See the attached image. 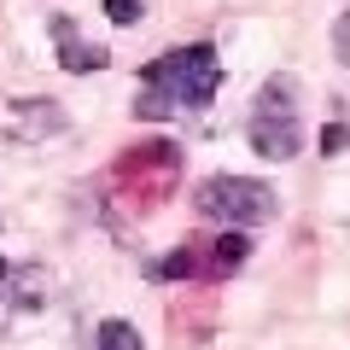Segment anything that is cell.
<instances>
[{
    "label": "cell",
    "mask_w": 350,
    "mask_h": 350,
    "mask_svg": "<svg viewBox=\"0 0 350 350\" xmlns=\"http://www.w3.org/2000/svg\"><path fill=\"white\" fill-rule=\"evenodd\" d=\"M193 251H199V275L204 280H228L234 269H245L251 239H245V228H228V234H216V239H193Z\"/></svg>",
    "instance_id": "52a82bcc"
},
{
    "label": "cell",
    "mask_w": 350,
    "mask_h": 350,
    "mask_svg": "<svg viewBox=\"0 0 350 350\" xmlns=\"http://www.w3.org/2000/svg\"><path fill=\"white\" fill-rule=\"evenodd\" d=\"M12 298V262H0V304Z\"/></svg>",
    "instance_id": "7c38bea8"
},
{
    "label": "cell",
    "mask_w": 350,
    "mask_h": 350,
    "mask_svg": "<svg viewBox=\"0 0 350 350\" xmlns=\"http://www.w3.org/2000/svg\"><path fill=\"white\" fill-rule=\"evenodd\" d=\"M245 140H251V152L269 158V163L298 158V146H304V105H298V82H292V76H269V82L257 88Z\"/></svg>",
    "instance_id": "7a4b0ae2"
},
{
    "label": "cell",
    "mask_w": 350,
    "mask_h": 350,
    "mask_svg": "<svg viewBox=\"0 0 350 350\" xmlns=\"http://www.w3.org/2000/svg\"><path fill=\"white\" fill-rule=\"evenodd\" d=\"M70 117L53 100H0V140H18V146H36L47 135H64Z\"/></svg>",
    "instance_id": "5b68a950"
},
{
    "label": "cell",
    "mask_w": 350,
    "mask_h": 350,
    "mask_svg": "<svg viewBox=\"0 0 350 350\" xmlns=\"http://www.w3.org/2000/svg\"><path fill=\"white\" fill-rule=\"evenodd\" d=\"M105 18H111V24H135V18H140V0H105Z\"/></svg>",
    "instance_id": "9c48e42d"
},
{
    "label": "cell",
    "mask_w": 350,
    "mask_h": 350,
    "mask_svg": "<svg viewBox=\"0 0 350 350\" xmlns=\"http://www.w3.org/2000/svg\"><path fill=\"white\" fill-rule=\"evenodd\" d=\"M94 350H140V327L123 321V315H111V321H100V333H94Z\"/></svg>",
    "instance_id": "ba28073f"
},
{
    "label": "cell",
    "mask_w": 350,
    "mask_h": 350,
    "mask_svg": "<svg viewBox=\"0 0 350 350\" xmlns=\"http://www.w3.org/2000/svg\"><path fill=\"white\" fill-rule=\"evenodd\" d=\"M193 204H199L204 222H222V228H262L280 216L275 187L257 175H211V181H199Z\"/></svg>",
    "instance_id": "3957f363"
},
{
    "label": "cell",
    "mask_w": 350,
    "mask_h": 350,
    "mask_svg": "<svg viewBox=\"0 0 350 350\" xmlns=\"http://www.w3.org/2000/svg\"><path fill=\"white\" fill-rule=\"evenodd\" d=\"M222 88V59L216 47L193 41V47H170L163 59H152L140 70V88H135V117L146 123H170V117H187V111H204Z\"/></svg>",
    "instance_id": "6da1fadb"
},
{
    "label": "cell",
    "mask_w": 350,
    "mask_h": 350,
    "mask_svg": "<svg viewBox=\"0 0 350 350\" xmlns=\"http://www.w3.org/2000/svg\"><path fill=\"white\" fill-rule=\"evenodd\" d=\"M47 29H53V47H59V64H64L70 76H94V70H105V64H111V53H105L100 41H82V36H76V18L53 12Z\"/></svg>",
    "instance_id": "8992f818"
},
{
    "label": "cell",
    "mask_w": 350,
    "mask_h": 350,
    "mask_svg": "<svg viewBox=\"0 0 350 350\" xmlns=\"http://www.w3.org/2000/svg\"><path fill=\"white\" fill-rule=\"evenodd\" d=\"M345 140H350V129H345V123H333V129H327V135H321V152H338V146H345Z\"/></svg>",
    "instance_id": "8fae6325"
},
{
    "label": "cell",
    "mask_w": 350,
    "mask_h": 350,
    "mask_svg": "<svg viewBox=\"0 0 350 350\" xmlns=\"http://www.w3.org/2000/svg\"><path fill=\"white\" fill-rule=\"evenodd\" d=\"M175 181H181V152H175L170 140L129 146L123 158H117V170H111V187L123 193L135 211H158V204L175 193Z\"/></svg>",
    "instance_id": "277c9868"
},
{
    "label": "cell",
    "mask_w": 350,
    "mask_h": 350,
    "mask_svg": "<svg viewBox=\"0 0 350 350\" xmlns=\"http://www.w3.org/2000/svg\"><path fill=\"white\" fill-rule=\"evenodd\" d=\"M333 47H338V59L350 64V12H345V18L333 24Z\"/></svg>",
    "instance_id": "30bf717a"
}]
</instances>
